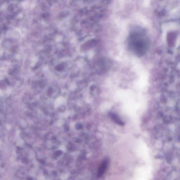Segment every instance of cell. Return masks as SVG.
Masks as SVG:
<instances>
[{"label":"cell","mask_w":180,"mask_h":180,"mask_svg":"<svg viewBox=\"0 0 180 180\" xmlns=\"http://www.w3.org/2000/svg\"><path fill=\"white\" fill-rule=\"evenodd\" d=\"M128 45L132 52L140 56L144 54L149 47V41L147 38L139 33H135L131 36Z\"/></svg>","instance_id":"obj_1"},{"label":"cell","mask_w":180,"mask_h":180,"mask_svg":"<svg viewBox=\"0 0 180 180\" xmlns=\"http://www.w3.org/2000/svg\"><path fill=\"white\" fill-rule=\"evenodd\" d=\"M112 120L114 121V122L121 126H123L124 125V123L121 120L118 116L114 114V113H110L109 114Z\"/></svg>","instance_id":"obj_3"},{"label":"cell","mask_w":180,"mask_h":180,"mask_svg":"<svg viewBox=\"0 0 180 180\" xmlns=\"http://www.w3.org/2000/svg\"><path fill=\"white\" fill-rule=\"evenodd\" d=\"M109 159L108 158H105L102 161L101 165L100 166L98 174H97V177L99 178L103 175L106 170L108 165H109Z\"/></svg>","instance_id":"obj_2"}]
</instances>
